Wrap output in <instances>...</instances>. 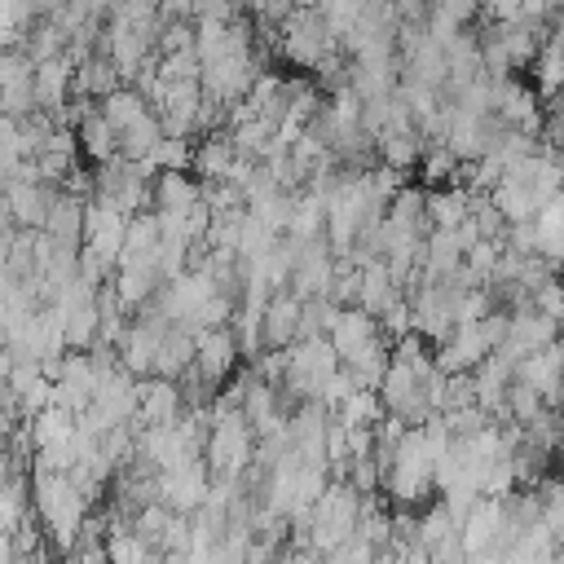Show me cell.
Here are the masks:
<instances>
[{
    "mask_svg": "<svg viewBox=\"0 0 564 564\" xmlns=\"http://www.w3.org/2000/svg\"><path fill=\"white\" fill-rule=\"evenodd\" d=\"M207 480H212V471H207L203 454H198V458H185V463H176V467H167V471H154L159 502H163L167 511H181V516H189L194 507H203Z\"/></svg>",
    "mask_w": 564,
    "mask_h": 564,
    "instance_id": "cell-1",
    "label": "cell"
},
{
    "mask_svg": "<svg viewBox=\"0 0 564 564\" xmlns=\"http://www.w3.org/2000/svg\"><path fill=\"white\" fill-rule=\"evenodd\" d=\"M123 225H128V212L115 207L110 198L93 194V198L84 203L79 247H88V251H97V256H106V260L115 264V260H119V242H123Z\"/></svg>",
    "mask_w": 564,
    "mask_h": 564,
    "instance_id": "cell-2",
    "label": "cell"
},
{
    "mask_svg": "<svg viewBox=\"0 0 564 564\" xmlns=\"http://www.w3.org/2000/svg\"><path fill=\"white\" fill-rule=\"evenodd\" d=\"M203 203V181L189 172H154L150 181V212L167 225H181Z\"/></svg>",
    "mask_w": 564,
    "mask_h": 564,
    "instance_id": "cell-3",
    "label": "cell"
},
{
    "mask_svg": "<svg viewBox=\"0 0 564 564\" xmlns=\"http://www.w3.org/2000/svg\"><path fill=\"white\" fill-rule=\"evenodd\" d=\"M238 344L229 335V326H203L194 330V375L207 379L212 388H220L234 370H238Z\"/></svg>",
    "mask_w": 564,
    "mask_h": 564,
    "instance_id": "cell-4",
    "label": "cell"
},
{
    "mask_svg": "<svg viewBox=\"0 0 564 564\" xmlns=\"http://www.w3.org/2000/svg\"><path fill=\"white\" fill-rule=\"evenodd\" d=\"M375 339H383V335H379V326H375V317H370L366 308H357V304L335 308V317H330V326H326V344L335 348L339 366L352 361L357 352H366Z\"/></svg>",
    "mask_w": 564,
    "mask_h": 564,
    "instance_id": "cell-5",
    "label": "cell"
},
{
    "mask_svg": "<svg viewBox=\"0 0 564 564\" xmlns=\"http://www.w3.org/2000/svg\"><path fill=\"white\" fill-rule=\"evenodd\" d=\"M555 326H560V322H551V317H542V313H533V308H511V313H507V335H502L498 348H502L511 361H520V357H529V352L555 344Z\"/></svg>",
    "mask_w": 564,
    "mask_h": 564,
    "instance_id": "cell-6",
    "label": "cell"
},
{
    "mask_svg": "<svg viewBox=\"0 0 564 564\" xmlns=\"http://www.w3.org/2000/svg\"><path fill=\"white\" fill-rule=\"evenodd\" d=\"M0 194H4V207H9V225L13 229H40L57 189L53 185H40V181H4Z\"/></svg>",
    "mask_w": 564,
    "mask_h": 564,
    "instance_id": "cell-7",
    "label": "cell"
},
{
    "mask_svg": "<svg viewBox=\"0 0 564 564\" xmlns=\"http://www.w3.org/2000/svg\"><path fill=\"white\" fill-rule=\"evenodd\" d=\"M31 93H35V106H40V110L57 115V110L70 101V93H75V66H70L62 53L35 62V70H31Z\"/></svg>",
    "mask_w": 564,
    "mask_h": 564,
    "instance_id": "cell-8",
    "label": "cell"
},
{
    "mask_svg": "<svg viewBox=\"0 0 564 564\" xmlns=\"http://www.w3.org/2000/svg\"><path fill=\"white\" fill-rule=\"evenodd\" d=\"M300 304H304V300H295L286 286L264 300V308H260V344H264V348H286V344L295 339Z\"/></svg>",
    "mask_w": 564,
    "mask_h": 564,
    "instance_id": "cell-9",
    "label": "cell"
},
{
    "mask_svg": "<svg viewBox=\"0 0 564 564\" xmlns=\"http://www.w3.org/2000/svg\"><path fill=\"white\" fill-rule=\"evenodd\" d=\"M560 339L555 344H546V348H538V352H529V357H520L516 361V379H524L529 388H538V397L546 401V405H560Z\"/></svg>",
    "mask_w": 564,
    "mask_h": 564,
    "instance_id": "cell-10",
    "label": "cell"
},
{
    "mask_svg": "<svg viewBox=\"0 0 564 564\" xmlns=\"http://www.w3.org/2000/svg\"><path fill=\"white\" fill-rule=\"evenodd\" d=\"M234 159H238V150H234L229 132H203V137L194 141L189 172H194L198 181H225V172H229Z\"/></svg>",
    "mask_w": 564,
    "mask_h": 564,
    "instance_id": "cell-11",
    "label": "cell"
},
{
    "mask_svg": "<svg viewBox=\"0 0 564 564\" xmlns=\"http://www.w3.org/2000/svg\"><path fill=\"white\" fill-rule=\"evenodd\" d=\"M159 269L154 264H115V273H110V291H115V300L128 308V313H137L154 291H159Z\"/></svg>",
    "mask_w": 564,
    "mask_h": 564,
    "instance_id": "cell-12",
    "label": "cell"
},
{
    "mask_svg": "<svg viewBox=\"0 0 564 564\" xmlns=\"http://www.w3.org/2000/svg\"><path fill=\"white\" fill-rule=\"evenodd\" d=\"M423 216L427 229H454L467 220V189L463 185H432L423 189Z\"/></svg>",
    "mask_w": 564,
    "mask_h": 564,
    "instance_id": "cell-13",
    "label": "cell"
},
{
    "mask_svg": "<svg viewBox=\"0 0 564 564\" xmlns=\"http://www.w3.org/2000/svg\"><path fill=\"white\" fill-rule=\"evenodd\" d=\"M75 145H79V154H84L88 163H106V159L119 154V132L101 119V110H88V115L75 123Z\"/></svg>",
    "mask_w": 564,
    "mask_h": 564,
    "instance_id": "cell-14",
    "label": "cell"
},
{
    "mask_svg": "<svg viewBox=\"0 0 564 564\" xmlns=\"http://www.w3.org/2000/svg\"><path fill=\"white\" fill-rule=\"evenodd\" d=\"M57 247H79V229H84V203L79 198H70V194H53V203H48V216H44V225H40Z\"/></svg>",
    "mask_w": 564,
    "mask_h": 564,
    "instance_id": "cell-15",
    "label": "cell"
},
{
    "mask_svg": "<svg viewBox=\"0 0 564 564\" xmlns=\"http://www.w3.org/2000/svg\"><path fill=\"white\" fill-rule=\"evenodd\" d=\"M189 366H194V335L181 330V326H167L163 339H159V352H154L150 375H159V379H181Z\"/></svg>",
    "mask_w": 564,
    "mask_h": 564,
    "instance_id": "cell-16",
    "label": "cell"
},
{
    "mask_svg": "<svg viewBox=\"0 0 564 564\" xmlns=\"http://www.w3.org/2000/svg\"><path fill=\"white\" fill-rule=\"evenodd\" d=\"M97 110H101V119H106L115 132H123V128H132L137 119L150 115V101H145L132 84H115L106 97H97Z\"/></svg>",
    "mask_w": 564,
    "mask_h": 564,
    "instance_id": "cell-17",
    "label": "cell"
},
{
    "mask_svg": "<svg viewBox=\"0 0 564 564\" xmlns=\"http://www.w3.org/2000/svg\"><path fill=\"white\" fill-rule=\"evenodd\" d=\"M489 203L498 207V216H502V225H520V220H529L533 212H538V203H533V194L520 185V181H498L494 189H489Z\"/></svg>",
    "mask_w": 564,
    "mask_h": 564,
    "instance_id": "cell-18",
    "label": "cell"
},
{
    "mask_svg": "<svg viewBox=\"0 0 564 564\" xmlns=\"http://www.w3.org/2000/svg\"><path fill=\"white\" fill-rule=\"evenodd\" d=\"M278 238H282L278 229H269L260 216H251V212L242 207V216H238V234H234V251H238V260H256V256H264Z\"/></svg>",
    "mask_w": 564,
    "mask_h": 564,
    "instance_id": "cell-19",
    "label": "cell"
},
{
    "mask_svg": "<svg viewBox=\"0 0 564 564\" xmlns=\"http://www.w3.org/2000/svg\"><path fill=\"white\" fill-rule=\"evenodd\" d=\"M379 414H383V405H379L375 388H352V392L330 410V419H335L339 427H370Z\"/></svg>",
    "mask_w": 564,
    "mask_h": 564,
    "instance_id": "cell-20",
    "label": "cell"
},
{
    "mask_svg": "<svg viewBox=\"0 0 564 564\" xmlns=\"http://www.w3.org/2000/svg\"><path fill=\"white\" fill-rule=\"evenodd\" d=\"M115 84H119V75H115V66H110L101 53L75 62V93H79V97H93V101H97V97H106Z\"/></svg>",
    "mask_w": 564,
    "mask_h": 564,
    "instance_id": "cell-21",
    "label": "cell"
},
{
    "mask_svg": "<svg viewBox=\"0 0 564 564\" xmlns=\"http://www.w3.org/2000/svg\"><path fill=\"white\" fill-rule=\"evenodd\" d=\"M414 167L423 172V185L432 189V185H449V181H454V172H458V159H454V154H449L441 141H427Z\"/></svg>",
    "mask_w": 564,
    "mask_h": 564,
    "instance_id": "cell-22",
    "label": "cell"
},
{
    "mask_svg": "<svg viewBox=\"0 0 564 564\" xmlns=\"http://www.w3.org/2000/svg\"><path fill=\"white\" fill-rule=\"evenodd\" d=\"M145 551H150V546H145L132 529H115V533H106V542H101L106 564H141Z\"/></svg>",
    "mask_w": 564,
    "mask_h": 564,
    "instance_id": "cell-23",
    "label": "cell"
},
{
    "mask_svg": "<svg viewBox=\"0 0 564 564\" xmlns=\"http://www.w3.org/2000/svg\"><path fill=\"white\" fill-rule=\"evenodd\" d=\"M529 308H533V313H542V317H551V322H560V313H564V300H560V282H555V278L538 282V286L529 291Z\"/></svg>",
    "mask_w": 564,
    "mask_h": 564,
    "instance_id": "cell-24",
    "label": "cell"
},
{
    "mask_svg": "<svg viewBox=\"0 0 564 564\" xmlns=\"http://www.w3.org/2000/svg\"><path fill=\"white\" fill-rule=\"evenodd\" d=\"M427 564H467V551H463L458 533H449L436 546H427Z\"/></svg>",
    "mask_w": 564,
    "mask_h": 564,
    "instance_id": "cell-25",
    "label": "cell"
},
{
    "mask_svg": "<svg viewBox=\"0 0 564 564\" xmlns=\"http://www.w3.org/2000/svg\"><path fill=\"white\" fill-rule=\"evenodd\" d=\"M427 9L432 13H445V18H454V22H471L476 18V9H480V0H427Z\"/></svg>",
    "mask_w": 564,
    "mask_h": 564,
    "instance_id": "cell-26",
    "label": "cell"
},
{
    "mask_svg": "<svg viewBox=\"0 0 564 564\" xmlns=\"http://www.w3.org/2000/svg\"><path fill=\"white\" fill-rule=\"evenodd\" d=\"M194 0H159V22H189Z\"/></svg>",
    "mask_w": 564,
    "mask_h": 564,
    "instance_id": "cell-27",
    "label": "cell"
},
{
    "mask_svg": "<svg viewBox=\"0 0 564 564\" xmlns=\"http://www.w3.org/2000/svg\"><path fill=\"white\" fill-rule=\"evenodd\" d=\"M392 9H397V18H401V22H423L427 0H392Z\"/></svg>",
    "mask_w": 564,
    "mask_h": 564,
    "instance_id": "cell-28",
    "label": "cell"
},
{
    "mask_svg": "<svg viewBox=\"0 0 564 564\" xmlns=\"http://www.w3.org/2000/svg\"><path fill=\"white\" fill-rule=\"evenodd\" d=\"M278 564H322V555H313V551H304V546H282Z\"/></svg>",
    "mask_w": 564,
    "mask_h": 564,
    "instance_id": "cell-29",
    "label": "cell"
},
{
    "mask_svg": "<svg viewBox=\"0 0 564 564\" xmlns=\"http://www.w3.org/2000/svg\"><path fill=\"white\" fill-rule=\"evenodd\" d=\"M4 229H13V225H9V207H4V194H0V234H4Z\"/></svg>",
    "mask_w": 564,
    "mask_h": 564,
    "instance_id": "cell-30",
    "label": "cell"
},
{
    "mask_svg": "<svg viewBox=\"0 0 564 564\" xmlns=\"http://www.w3.org/2000/svg\"><path fill=\"white\" fill-rule=\"evenodd\" d=\"M546 9H560V0H546Z\"/></svg>",
    "mask_w": 564,
    "mask_h": 564,
    "instance_id": "cell-31",
    "label": "cell"
}]
</instances>
